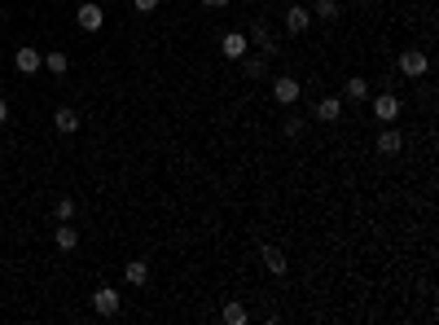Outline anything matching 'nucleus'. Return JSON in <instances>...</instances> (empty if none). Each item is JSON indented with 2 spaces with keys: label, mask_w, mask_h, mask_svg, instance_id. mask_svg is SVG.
<instances>
[{
  "label": "nucleus",
  "mask_w": 439,
  "mask_h": 325,
  "mask_svg": "<svg viewBox=\"0 0 439 325\" xmlns=\"http://www.w3.org/2000/svg\"><path fill=\"white\" fill-rule=\"evenodd\" d=\"M396 67H400V75H404V79H421V75L431 71V57L421 53V48H404Z\"/></svg>",
  "instance_id": "nucleus-1"
},
{
  "label": "nucleus",
  "mask_w": 439,
  "mask_h": 325,
  "mask_svg": "<svg viewBox=\"0 0 439 325\" xmlns=\"http://www.w3.org/2000/svg\"><path fill=\"white\" fill-rule=\"evenodd\" d=\"M299 97H303V84L295 75H277V79H272V102H277V106H295Z\"/></svg>",
  "instance_id": "nucleus-2"
},
{
  "label": "nucleus",
  "mask_w": 439,
  "mask_h": 325,
  "mask_svg": "<svg viewBox=\"0 0 439 325\" xmlns=\"http://www.w3.org/2000/svg\"><path fill=\"white\" fill-rule=\"evenodd\" d=\"M220 53L229 57V62H242L251 53V40H246V31H224L220 36Z\"/></svg>",
  "instance_id": "nucleus-3"
},
{
  "label": "nucleus",
  "mask_w": 439,
  "mask_h": 325,
  "mask_svg": "<svg viewBox=\"0 0 439 325\" xmlns=\"http://www.w3.org/2000/svg\"><path fill=\"white\" fill-rule=\"evenodd\" d=\"M246 40L259 48L264 57H277L281 48H277V40H272V31H268V22H251V31H246Z\"/></svg>",
  "instance_id": "nucleus-4"
},
{
  "label": "nucleus",
  "mask_w": 439,
  "mask_h": 325,
  "mask_svg": "<svg viewBox=\"0 0 439 325\" xmlns=\"http://www.w3.org/2000/svg\"><path fill=\"white\" fill-rule=\"evenodd\" d=\"M75 22L84 27V31H102L106 27V9L97 5V0H84V5L75 9Z\"/></svg>",
  "instance_id": "nucleus-5"
},
{
  "label": "nucleus",
  "mask_w": 439,
  "mask_h": 325,
  "mask_svg": "<svg viewBox=\"0 0 439 325\" xmlns=\"http://www.w3.org/2000/svg\"><path fill=\"white\" fill-rule=\"evenodd\" d=\"M119 303H123V295H119L115 286H102V290L92 295V307H97V317H115V312H119Z\"/></svg>",
  "instance_id": "nucleus-6"
},
{
  "label": "nucleus",
  "mask_w": 439,
  "mask_h": 325,
  "mask_svg": "<svg viewBox=\"0 0 439 325\" xmlns=\"http://www.w3.org/2000/svg\"><path fill=\"white\" fill-rule=\"evenodd\" d=\"M307 27H312V9H303V5L290 0V5H286V31H290V36H303Z\"/></svg>",
  "instance_id": "nucleus-7"
},
{
  "label": "nucleus",
  "mask_w": 439,
  "mask_h": 325,
  "mask_svg": "<svg viewBox=\"0 0 439 325\" xmlns=\"http://www.w3.org/2000/svg\"><path fill=\"white\" fill-rule=\"evenodd\" d=\"M13 67H18V71L31 79V75L44 71V53H40V48H18V53H13Z\"/></svg>",
  "instance_id": "nucleus-8"
},
{
  "label": "nucleus",
  "mask_w": 439,
  "mask_h": 325,
  "mask_svg": "<svg viewBox=\"0 0 439 325\" xmlns=\"http://www.w3.org/2000/svg\"><path fill=\"white\" fill-rule=\"evenodd\" d=\"M373 119H382V123L400 119V97L396 92H378V97H373Z\"/></svg>",
  "instance_id": "nucleus-9"
},
{
  "label": "nucleus",
  "mask_w": 439,
  "mask_h": 325,
  "mask_svg": "<svg viewBox=\"0 0 439 325\" xmlns=\"http://www.w3.org/2000/svg\"><path fill=\"white\" fill-rule=\"evenodd\" d=\"M373 150H378L382 158H391V154H400V150H404V137L396 132V127H382L378 141H373Z\"/></svg>",
  "instance_id": "nucleus-10"
},
{
  "label": "nucleus",
  "mask_w": 439,
  "mask_h": 325,
  "mask_svg": "<svg viewBox=\"0 0 439 325\" xmlns=\"http://www.w3.org/2000/svg\"><path fill=\"white\" fill-rule=\"evenodd\" d=\"M312 115H316L321 123H338V119H343V97H321Z\"/></svg>",
  "instance_id": "nucleus-11"
},
{
  "label": "nucleus",
  "mask_w": 439,
  "mask_h": 325,
  "mask_svg": "<svg viewBox=\"0 0 439 325\" xmlns=\"http://www.w3.org/2000/svg\"><path fill=\"white\" fill-rule=\"evenodd\" d=\"M259 259H264V268L272 272V277H286V272H290V259L277 247H264V251H259Z\"/></svg>",
  "instance_id": "nucleus-12"
},
{
  "label": "nucleus",
  "mask_w": 439,
  "mask_h": 325,
  "mask_svg": "<svg viewBox=\"0 0 439 325\" xmlns=\"http://www.w3.org/2000/svg\"><path fill=\"white\" fill-rule=\"evenodd\" d=\"M53 242H57V251L67 255V251H75V247H79V229H75L71 220H57V233H53Z\"/></svg>",
  "instance_id": "nucleus-13"
},
{
  "label": "nucleus",
  "mask_w": 439,
  "mask_h": 325,
  "mask_svg": "<svg viewBox=\"0 0 439 325\" xmlns=\"http://www.w3.org/2000/svg\"><path fill=\"white\" fill-rule=\"evenodd\" d=\"M53 127L57 132H79V110H71V106H57V115H53Z\"/></svg>",
  "instance_id": "nucleus-14"
},
{
  "label": "nucleus",
  "mask_w": 439,
  "mask_h": 325,
  "mask_svg": "<svg viewBox=\"0 0 439 325\" xmlns=\"http://www.w3.org/2000/svg\"><path fill=\"white\" fill-rule=\"evenodd\" d=\"M123 282H127V286H145V282H150V264H145V259H127Z\"/></svg>",
  "instance_id": "nucleus-15"
},
{
  "label": "nucleus",
  "mask_w": 439,
  "mask_h": 325,
  "mask_svg": "<svg viewBox=\"0 0 439 325\" xmlns=\"http://www.w3.org/2000/svg\"><path fill=\"white\" fill-rule=\"evenodd\" d=\"M242 71H246L251 79H264L268 75V57L264 53H246V57H242Z\"/></svg>",
  "instance_id": "nucleus-16"
},
{
  "label": "nucleus",
  "mask_w": 439,
  "mask_h": 325,
  "mask_svg": "<svg viewBox=\"0 0 439 325\" xmlns=\"http://www.w3.org/2000/svg\"><path fill=\"white\" fill-rule=\"evenodd\" d=\"M44 71H53V75H67V71H71V57L62 53V48H48V53H44Z\"/></svg>",
  "instance_id": "nucleus-17"
},
{
  "label": "nucleus",
  "mask_w": 439,
  "mask_h": 325,
  "mask_svg": "<svg viewBox=\"0 0 439 325\" xmlns=\"http://www.w3.org/2000/svg\"><path fill=\"white\" fill-rule=\"evenodd\" d=\"M343 92H347V102H369V79L365 75H351Z\"/></svg>",
  "instance_id": "nucleus-18"
},
{
  "label": "nucleus",
  "mask_w": 439,
  "mask_h": 325,
  "mask_svg": "<svg viewBox=\"0 0 439 325\" xmlns=\"http://www.w3.org/2000/svg\"><path fill=\"white\" fill-rule=\"evenodd\" d=\"M338 13H343V5H338V0H316V5H312V18H321V22H334Z\"/></svg>",
  "instance_id": "nucleus-19"
},
{
  "label": "nucleus",
  "mask_w": 439,
  "mask_h": 325,
  "mask_svg": "<svg viewBox=\"0 0 439 325\" xmlns=\"http://www.w3.org/2000/svg\"><path fill=\"white\" fill-rule=\"evenodd\" d=\"M220 317H224V325H246V307L233 299V303H224V312H220Z\"/></svg>",
  "instance_id": "nucleus-20"
},
{
  "label": "nucleus",
  "mask_w": 439,
  "mask_h": 325,
  "mask_svg": "<svg viewBox=\"0 0 439 325\" xmlns=\"http://www.w3.org/2000/svg\"><path fill=\"white\" fill-rule=\"evenodd\" d=\"M53 216H57V220H75V198H57Z\"/></svg>",
  "instance_id": "nucleus-21"
},
{
  "label": "nucleus",
  "mask_w": 439,
  "mask_h": 325,
  "mask_svg": "<svg viewBox=\"0 0 439 325\" xmlns=\"http://www.w3.org/2000/svg\"><path fill=\"white\" fill-rule=\"evenodd\" d=\"M281 132H286V137H299V132H303V119H295V115H290V119L281 123Z\"/></svg>",
  "instance_id": "nucleus-22"
},
{
  "label": "nucleus",
  "mask_w": 439,
  "mask_h": 325,
  "mask_svg": "<svg viewBox=\"0 0 439 325\" xmlns=\"http://www.w3.org/2000/svg\"><path fill=\"white\" fill-rule=\"evenodd\" d=\"M132 9H137V13H154L158 0H132Z\"/></svg>",
  "instance_id": "nucleus-23"
},
{
  "label": "nucleus",
  "mask_w": 439,
  "mask_h": 325,
  "mask_svg": "<svg viewBox=\"0 0 439 325\" xmlns=\"http://www.w3.org/2000/svg\"><path fill=\"white\" fill-rule=\"evenodd\" d=\"M0 123H9V102L0 97Z\"/></svg>",
  "instance_id": "nucleus-24"
},
{
  "label": "nucleus",
  "mask_w": 439,
  "mask_h": 325,
  "mask_svg": "<svg viewBox=\"0 0 439 325\" xmlns=\"http://www.w3.org/2000/svg\"><path fill=\"white\" fill-rule=\"evenodd\" d=\"M202 5H207V9H224V5H229V0H202Z\"/></svg>",
  "instance_id": "nucleus-25"
},
{
  "label": "nucleus",
  "mask_w": 439,
  "mask_h": 325,
  "mask_svg": "<svg viewBox=\"0 0 439 325\" xmlns=\"http://www.w3.org/2000/svg\"><path fill=\"white\" fill-rule=\"evenodd\" d=\"M356 5H369V0H356Z\"/></svg>",
  "instance_id": "nucleus-26"
}]
</instances>
